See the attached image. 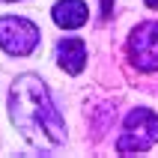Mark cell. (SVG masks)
Here are the masks:
<instances>
[{
    "mask_svg": "<svg viewBox=\"0 0 158 158\" xmlns=\"http://www.w3.org/2000/svg\"><path fill=\"white\" fill-rule=\"evenodd\" d=\"M6 110L18 134L33 149L51 152L66 143V119L60 116L42 75H33V72L18 75L9 87Z\"/></svg>",
    "mask_w": 158,
    "mask_h": 158,
    "instance_id": "cell-1",
    "label": "cell"
},
{
    "mask_svg": "<svg viewBox=\"0 0 158 158\" xmlns=\"http://www.w3.org/2000/svg\"><path fill=\"white\" fill-rule=\"evenodd\" d=\"M158 143V114L152 107H134L123 119V134L116 137V152H149Z\"/></svg>",
    "mask_w": 158,
    "mask_h": 158,
    "instance_id": "cell-2",
    "label": "cell"
},
{
    "mask_svg": "<svg viewBox=\"0 0 158 158\" xmlns=\"http://www.w3.org/2000/svg\"><path fill=\"white\" fill-rule=\"evenodd\" d=\"M125 54L131 69L140 75H155L158 72V21H140L131 27L128 42H125Z\"/></svg>",
    "mask_w": 158,
    "mask_h": 158,
    "instance_id": "cell-3",
    "label": "cell"
},
{
    "mask_svg": "<svg viewBox=\"0 0 158 158\" xmlns=\"http://www.w3.org/2000/svg\"><path fill=\"white\" fill-rule=\"evenodd\" d=\"M39 27L24 15H3L0 18V48L9 57H30L39 48Z\"/></svg>",
    "mask_w": 158,
    "mask_h": 158,
    "instance_id": "cell-4",
    "label": "cell"
},
{
    "mask_svg": "<svg viewBox=\"0 0 158 158\" xmlns=\"http://www.w3.org/2000/svg\"><path fill=\"white\" fill-rule=\"evenodd\" d=\"M57 66H60L66 75H81L87 69V42L78 39V36H66L57 42Z\"/></svg>",
    "mask_w": 158,
    "mask_h": 158,
    "instance_id": "cell-5",
    "label": "cell"
},
{
    "mask_svg": "<svg viewBox=\"0 0 158 158\" xmlns=\"http://www.w3.org/2000/svg\"><path fill=\"white\" fill-rule=\"evenodd\" d=\"M51 18L60 30H81L89 21V6L84 0H57L51 6Z\"/></svg>",
    "mask_w": 158,
    "mask_h": 158,
    "instance_id": "cell-6",
    "label": "cell"
},
{
    "mask_svg": "<svg viewBox=\"0 0 158 158\" xmlns=\"http://www.w3.org/2000/svg\"><path fill=\"white\" fill-rule=\"evenodd\" d=\"M114 3H116V0H102V12H98L102 21H110V15H114Z\"/></svg>",
    "mask_w": 158,
    "mask_h": 158,
    "instance_id": "cell-7",
    "label": "cell"
},
{
    "mask_svg": "<svg viewBox=\"0 0 158 158\" xmlns=\"http://www.w3.org/2000/svg\"><path fill=\"white\" fill-rule=\"evenodd\" d=\"M143 3H146L149 9H158V0H143Z\"/></svg>",
    "mask_w": 158,
    "mask_h": 158,
    "instance_id": "cell-8",
    "label": "cell"
},
{
    "mask_svg": "<svg viewBox=\"0 0 158 158\" xmlns=\"http://www.w3.org/2000/svg\"><path fill=\"white\" fill-rule=\"evenodd\" d=\"M6 3H18V0H6Z\"/></svg>",
    "mask_w": 158,
    "mask_h": 158,
    "instance_id": "cell-9",
    "label": "cell"
}]
</instances>
